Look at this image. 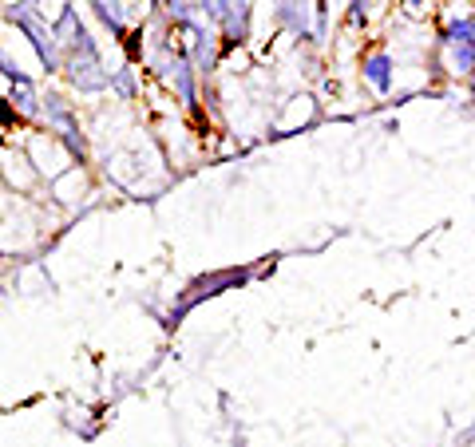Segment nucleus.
<instances>
[{
    "label": "nucleus",
    "instance_id": "f257e3e1",
    "mask_svg": "<svg viewBox=\"0 0 475 447\" xmlns=\"http://www.w3.org/2000/svg\"><path fill=\"white\" fill-rule=\"evenodd\" d=\"M56 36L64 48H72V59H67V76H72L76 87H84V92H95V87L107 84L103 76V64H99V52L92 44V36L84 32V24L76 20L72 8H64V16H59L56 24Z\"/></svg>",
    "mask_w": 475,
    "mask_h": 447
},
{
    "label": "nucleus",
    "instance_id": "f03ea898",
    "mask_svg": "<svg viewBox=\"0 0 475 447\" xmlns=\"http://www.w3.org/2000/svg\"><path fill=\"white\" fill-rule=\"evenodd\" d=\"M440 52L448 56V76L475 79V13L448 16L440 32Z\"/></svg>",
    "mask_w": 475,
    "mask_h": 447
},
{
    "label": "nucleus",
    "instance_id": "7ed1b4c3",
    "mask_svg": "<svg viewBox=\"0 0 475 447\" xmlns=\"http://www.w3.org/2000/svg\"><path fill=\"white\" fill-rule=\"evenodd\" d=\"M8 20H13V24H20L28 36H32V44H36L40 59L48 64V72H56V67H59V52H56V44H52V40H44V32L36 28V20L28 16V8H8Z\"/></svg>",
    "mask_w": 475,
    "mask_h": 447
},
{
    "label": "nucleus",
    "instance_id": "20e7f679",
    "mask_svg": "<svg viewBox=\"0 0 475 447\" xmlns=\"http://www.w3.org/2000/svg\"><path fill=\"white\" fill-rule=\"evenodd\" d=\"M361 72H364V79H369L376 92H389V87H392V56H389V52H372V56H364Z\"/></svg>",
    "mask_w": 475,
    "mask_h": 447
},
{
    "label": "nucleus",
    "instance_id": "39448f33",
    "mask_svg": "<svg viewBox=\"0 0 475 447\" xmlns=\"http://www.w3.org/2000/svg\"><path fill=\"white\" fill-rule=\"evenodd\" d=\"M0 76H4V79H16L20 87H28V76L20 72V67H16V64H13V59H8L4 52H0Z\"/></svg>",
    "mask_w": 475,
    "mask_h": 447
}]
</instances>
